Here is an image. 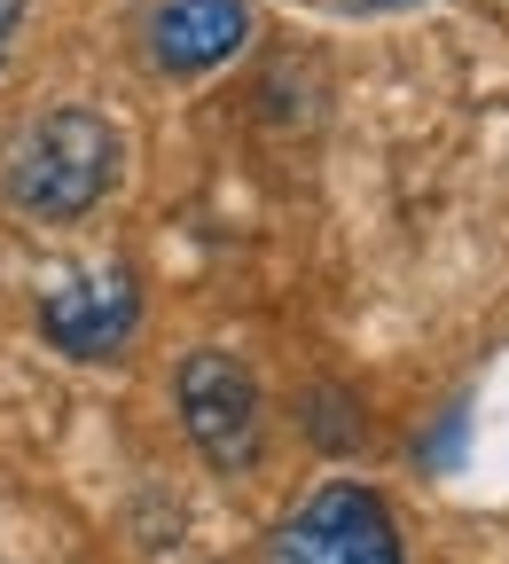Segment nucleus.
Instances as JSON below:
<instances>
[{"instance_id": "obj_3", "label": "nucleus", "mask_w": 509, "mask_h": 564, "mask_svg": "<svg viewBox=\"0 0 509 564\" xmlns=\"http://www.w3.org/2000/svg\"><path fill=\"white\" fill-rule=\"evenodd\" d=\"M181 423L204 447V463L251 470L259 463V384L228 352H188L181 361Z\"/></svg>"}, {"instance_id": "obj_6", "label": "nucleus", "mask_w": 509, "mask_h": 564, "mask_svg": "<svg viewBox=\"0 0 509 564\" xmlns=\"http://www.w3.org/2000/svg\"><path fill=\"white\" fill-rule=\"evenodd\" d=\"M17 17H24V0H0V55H9V32H17Z\"/></svg>"}, {"instance_id": "obj_4", "label": "nucleus", "mask_w": 509, "mask_h": 564, "mask_svg": "<svg viewBox=\"0 0 509 564\" xmlns=\"http://www.w3.org/2000/svg\"><path fill=\"white\" fill-rule=\"evenodd\" d=\"M133 314H141V299H133L126 267H79V274H63L55 291L40 299V329L63 352H118Z\"/></svg>"}, {"instance_id": "obj_5", "label": "nucleus", "mask_w": 509, "mask_h": 564, "mask_svg": "<svg viewBox=\"0 0 509 564\" xmlns=\"http://www.w3.org/2000/svg\"><path fill=\"white\" fill-rule=\"evenodd\" d=\"M243 40H251V0H158L150 9V63L173 79L228 63Z\"/></svg>"}, {"instance_id": "obj_1", "label": "nucleus", "mask_w": 509, "mask_h": 564, "mask_svg": "<svg viewBox=\"0 0 509 564\" xmlns=\"http://www.w3.org/2000/svg\"><path fill=\"white\" fill-rule=\"evenodd\" d=\"M118 181V133L95 110H47L17 133L9 158V204L24 220H87Z\"/></svg>"}, {"instance_id": "obj_2", "label": "nucleus", "mask_w": 509, "mask_h": 564, "mask_svg": "<svg viewBox=\"0 0 509 564\" xmlns=\"http://www.w3.org/2000/svg\"><path fill=\"white\" fill-rule=\"evenodd\" d=\"M267 564H408L400 525L369 486H322L306 510H290L267 541Z\"/></svg>"}, {"instance_id": "obj_7", "label": "nucleus", "mask_w": 509, "mask_h": 564, "mask_svg": "<svg viewBox=\"0 0 509 564\" xmlns=\"http://www.w3.org/2000/svg\"><path fill=\"white\" fill-rule=\"evenodd\" d=\"M337 9H400V0H337Z\"/></svg>"}]
</instances>
